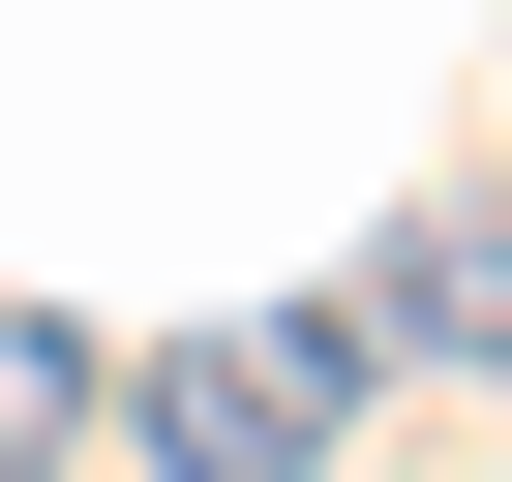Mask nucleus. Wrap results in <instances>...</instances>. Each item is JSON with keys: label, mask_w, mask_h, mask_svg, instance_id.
<instances>
[{"label": "nucleus", "mask_w": 512, "mask_h": 482, "mask_svg": "<svg viewBox=\"0 0 512 482\" xmlns=\"http://www.w3.org/2000/svg\"><path fill=\"white\" fill-rule=\"evenodd\" d=\"M392 362L332 332V302H241V332H181V362H121V422H151V482H332V422H362Z\"/></svg>", "instance_id": "1"}, {"label": "nucleus", "mask_w": 512, "mask_h": 482, "mask_svg": "<svg viewBox=\"0 0 512 482\" xmlns=\"http://www.w3.org/2000/svg\"><path fill=\"white\" fill-rule=\"evenodd\" d=\"M121 392H91V302H0V482H61Z\"/></svg>", "instance_id": "2"}]
</instances>
